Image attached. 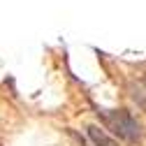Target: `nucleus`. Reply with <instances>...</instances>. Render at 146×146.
Instances as JSON below:
<instances>
[{
    "label": "nucleus",
    "instance_id": "nucleus-1",
    "mask_svg": "<svg viewBox=\"0 0 146 146\" xmlns=\"http://www.w3.org/2000/svg\"><path fill=\"white\" fill-rule=\"evenodd\" d=\"M98 114H100V118L104 121V125H107L116 137L130 141V144H135V141H139V139L144 137L141 125H139L130 114H127V111H123V109H104V111H98Z\"/></svg>",
    "mask_w": 146,
    "mask_h": 146
},
{
    "label": "nucleus",
    "instance_id": "nucleus-2",
    "mask_svg": "<svg viewBox=\"0 0 146 146\" xmlns=\"http://www.w3.org/2000/svg\"><path fill=\"white\" fill-rule=\"evenodd\" d=\"M86 132H88L90 141H93L95 146H118V141H116L114 137H109L102 127H98V125H88Z\"/></svg>",
    "mask_w": 146,
    "mask_h": 146
},
{
    "label": "nucleus",
    "instance_id": "nucleus-3",
    "mask_svg": "<svg viewBox=\"0 0 146 146\" xmlns=\"http://www.w3.org/2000/svg\"><path fill=\"white\" fill-rule=\"evenodd\" d=\"M130 95H132V100L146 111V77H141L137 84L130 86Z\"/></svg>",
    "mask_w": 146,
    "mask_h": 146
}]
</instances>
